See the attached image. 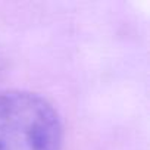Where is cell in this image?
<instances>
[{
    "mask_svg": "<svg viewBox=\"0 0 150 150\" xmlns=\"http://www.w3.org/2000/svg\"><path fill=\"white\" fill-rule=\"evenodd\" d=\"M62 122L41 96L24 90L0 93V150H60Z\"/></svg>",
    "mask_w": 150,
    "mask_h": 150,
    "instance_id": "cell-1",
    "label": "cell"
}]
</instances>
